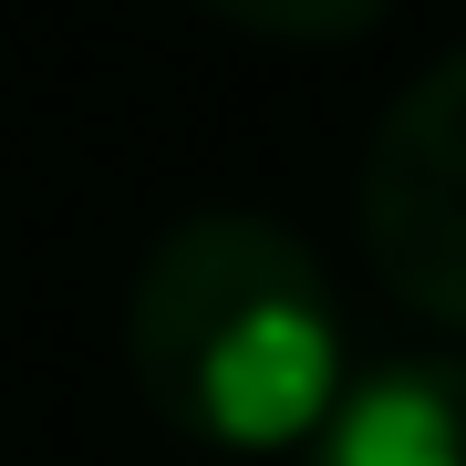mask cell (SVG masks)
I'll return each instance as SVG.
<instances>
[{
    "label": "cell",
    "mask_w": 466,
    "mask_h": 466,
    "mask_svg": "<svg viewBox=\"0 0 466 466\" xmlns=\"http://www.w3.org/2000/svg\"><path fill=\"white\" fill-rule=\"evenodd\" d=\"M363 249L394 300L466 332V42L435 73H415V94H394V115L373 125Z\"/></svg>",
    "instance_id": "2"
},
{
    "label": "cell",
    "mask_w": 466,
    "mask_h": 466,
    "mask_svg": "<svg viewBox=\"0 0 466 466\" xmlns=\"http://www.w3.org/2000/svg\"><path fill=\"white\" fill-rule=\"evenodd\" d=\"M311 466H466V352L363 373L311 435Z\"/></svg>",
    "instance_id": "3"
},
{
    "label": "cell",
    "mask_w": 466,
    "mask_h": 466,
    "mask_svg": "<svg viewBox=\"0 0 466 466\" xmlns=\"http://www.w3.org/2000/svg\"><path fill=\"white\" fill-rule=\"evenodd\" d=\"M135 394L218 456L311 446L342 404V300L311 238L249 208H198L135 269Z\"/></svg>",
    "instance_id": "1"
},
{
    "label": "cell",
    "mask_w": 466,
    "mask_h": 466,
    "mask_svg": "<svg viewBox=\"0 0 466 466\" xmlns=\"http://www.w3.org/2000/svg\"><path fill=\"white\" fill-rule=\"evenodd\" d=\"M228 32H259V42H352L383 21V0H198Z\"/></svg>",
    "instance_id": "4"
}]
</instances>
